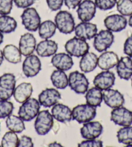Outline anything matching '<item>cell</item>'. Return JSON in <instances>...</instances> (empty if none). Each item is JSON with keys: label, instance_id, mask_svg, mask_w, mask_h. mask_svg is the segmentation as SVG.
I'll use <instances>...</instances> for the list:
<instances>
[{"label": "cell", "instance_id": "obj_15", "mask_svg": "<svg viewBox=\"0 0 132 147\" xmlns=\"http://www.w3.org/2000/svg\"><path fill=\"white\" fill-rule=\"evenodd\" d=\"M61 99V94L55 88H46L38 95L40 105L45 108H51Z\"/></svg>", "mask_w": 132, "mask_h": 147}, {"label": "cell", "instance_id": "obj_49", "mask_svg": "<svg viewBox=\"0 0 132 147\" xmlns=\"http://www.w3.org/2000/svg\"><path fill=\"white\" fill-rule=\"evenodd\" d=\"M131 86H132V77H131Z\"/></svg>", "mask_w": 132, "mask_h": 147}, {"label": "cell", "instance_id": "obj_36", "mask_svg": "<svg viewBox=\"0 0 132 147\" xmlns=\"http://www.w3.org/2000/svg\"><path fill=\"white\" fill-rule=\"evenodd\" d=\"M14 110V105L8 100L0 99V119H5L11 115Z\"/></svg>", "mask_w": 132, "mask_h": 147}, {"label": "cell", "instance_id": "obj_13", "mask_svg": "<svg viewBox=\"0 0 132 147\" xmlns=\"http://www.w3.org/2000/svg\"><path fill=\"white\" fill-rule=\"evenodd\" d=\"M96 7L92 0H84L78 6V18L81 22H90L95 17Z\"/></svg>", "mask_w": 132, "mask_h": 147}, {"label": "cell", "instance_id": "obj_26", "mask_svg": "<svg viewBox=\"0 0 132 147\" xmlns=\"http://www.w3.org/2000/svg\"><path fill=\"white\" fill-rule=\"evenodd\" d=\"M98 65V57L95 53L88 52L82 57L79 66L84 73H90L96 69Z\"/></svg>", "mask_w": 132, "mask_h": 147}, {"label": "cell", "instance_id": "obj_5", "mask_svg": "<svg viewBox=\"0 0 132 147\" xmlns=\"http://www.w3.org/2000/svg\"><path fill=\"white\" fill-rule=\"evenodd\" d=\"M65 49L69 55L80 58L89 52L90 45L86 40L75 36L65 43Z\"/></svg>", "mask_w": 132, "mask_h": 147}, {"label": "cell", "instance_id": "obj_31", "mask_svg": "<svg viewBox=\"0 0 132 147\" xmlns=\"http://www.w3.org/2000/svg\"><path fill=\"white\" fill-rule=\"evenodd\" d=\"M17 22L14 18L9 15L0 16V32L3 34H9L16 31Z\"/></svg>", "mask_w": 132, "mask_h": 147}, {"label": "cell", "instance_id": "obj_47", "mask_svg": "<svg viewBox=\"0 0 132 147\" xmlns=\"http://www.w3.org/2000/svg\"><path fill=\"white\" fill-rule=\"evenodd\" d=\"M3 39H4V36H3V34L2 32H0V45H1L2 43L3 42Z\"/></svg>", "mask_w": 132, "mask_h": 147}, {"label": "cell", "instance_id": "obj_44", "mask_svg": "<svg viewBox=\"0 0 132 147\" xmlns=\"http://www.w3.org/2000/svg\"><path fill=\"white\" fill-rule=\"evenodd\" d=\"M82 1V0H63L65 5L69 9H75Z\"/></svg>", "mask_w": 132, "mask_h": 147}, {"label": "cell", "instance_id": "obj_4", "mask_svg": "<svg viewBox=\"0 0 132 147\" xmlns=\"http://www.w3.org/2000/svg\"><path fill=\"white\" fill-rule=\"evenodd\" d=\"M22 25L30 32H36L41 24V18L36 9L29 7L25 9L21 15Z\"/></svg>", "mask_w": 132, "mask_h": 147}, {"label": "cell", "instance_id": "obj_9", "mask_svg": "<svg viewBox=\"0 0 132 147\" xmlns=\"http://www.w3.org/2000/svg\"><path fill=\"white\" fill-rule=\"evenodd\" d=\"M114 35L109 30H102L94 37L93 47L99 53L106 51L114 42Z\"/></svg>", "mask_w": 132, "mask_h": 147}, {"label": "cell", "instance_id": "obj_8", "mask_svg": "<svg viewBox=\"0 0 132 147\" xmlns=\"http://www.w3.org/2000/svg\"><path fill=\"white\" fill-rule=\"evenodd\" d=\"M16 83V77L12 73H5L0 76V99L9 100L11 98Z\"/></svg>", "mask_w": 132, "mask_h": 147}, {"label": "cell", "instance_id": "obj_6", "mask_svg": "<svg viewBox=\"0 0 132 147\" xmlns=\"http://www.w3.org/2000/svg\"><path fill=\"white\" fill-rule=\"evenodd\" d=\"M53 119L52 114L49 110L40 111L34 123V128L36 133L40 136H45L49 133L54 125Z\"/></svg>", "mask_w": 132, "mask_h": 147}, {"label": "cell", "instance_id": "obj_12", "mask_svg": "<svg viewBox=\"0 0 132 147\" xmlns=\"http://www.w3.org/2000/svg\"><path fill=\"white\" fill-rule=\"evenodd\" d=\"M104 24L106 29L112 32H119L125 29L128 25V20L121 14H115L106 18Z\"/></svg>", "mask_w": 132, "mask_h": 147}, {"label": "cell", "instance_id": "obj_42", "mask_svg": "<svg viewBox=\"0 0 132 147\" xmlns=\"http://www.w3.org/2000/svg\"><path fill=\"white\" fill-rule=\"evenodd\" d=\"M123 51L124 54L132 58V34L127 38L124 42Z\"/></svg>", "mask_w": 132, "mask_h": 147}, {"label": "cell", "instance_id": "obj_17", "mask_svg": "<svg viewBox=\"0 0 132 147\" xmlns=\"http://www.w3.org/2000/svg\"><path fill=\"white\" fill-rule=\"evenodd\" d=\"M103 131V126L98 121H90L84 124L80 129L81 136L85 139H97Z\"/></svg>", "mask_w": 132, "mask_h": 147}, {"label": "cell", "instance_id": "obj_33", "mask_svg": "<svg viewBox=\"0 0 132 147\" xmlns=\"http://www.w3.org/2000/svg\"><path fill=\"white\" fill-rule=\"evenodd\" d=\"M117 138L119 143L126 144L132 143V126H123L120 128L117 133Z\"/></svg>", "mask_w": 132, "mask_h": 147}, {"label": "cell", "instance_id": "obj_3", "mask_svg": "<svg viewBox=\"0 0 132 147\" xmlns=\"http://www.w3.org/2000/svg\"><path fill=\"white\" fill-rule=\"evenodd\" d=\"M40 104L34 98H30L22 103L18 111V115L25 122H29L36 117L40 112Z\"/></svg>", "mask_w": 132, "mask_h": 147}, {"label": "cell", "instance_id": "obj_38", "mask_svg": "<svg viewBox=\"0 0 132 147\" xmlns=\"http://www.w3.org/2000/svg\"><path fill=\"white\" fill-rule=\"evenodd\" d=\"M14 0H0V15H9L13 7Z\"/></svg>", "mask_w": 132, "mask_h": 147}, {"label": "cell", "instance_id": "obj_16", "mask_svg": "<svg viewBox=\"0 0 132 147\" xmlns=\"http://www.w3.org/2000/svg\"><path fill=\"white\" fill-rule=\"evenodd\" d=\"M115 75L109 70H104L96 76L93 80V84L101 90L110 89L115 84Z\"/></svg>", "mask_w": 132, "mask_h": 147}, {"label": "cell", "instance_id": "obj_45", "mask_svg": "<svg viewBox=\"0 0 132 147\" xmlns=\"http://www.w3.org/2000/svg\"><path fill=\"white\" fill-rule=\"evenodd\" d=\"M3 60H4V56H3V51H1V49H0V65L3 64Z\"/></svg>", "mask_w": 132, "mask_h": 147}, {"label": "cell", "instance_id": "obj_11", "mask_svg": "<svg viewBox=\"0 0 132 147\" xmlns=\"http://www.w3.org/2000/svg\"><path fill=\"white\" fill-rule=\"evenodd\" d=\"M111 121L119 126H131L132 125V112L123 106L114 108L111 112Z\"/></svg>", "mask_w": 132, "mask_h": 147}, {"label": "cell", "instance_id": "obj_39", "mask_svg": "<svg viewBox=\"0 0 132 147\" xmlns=\"http://www.w3.org/2000/svg\"><path fill=\"white\" fill-rule=\"evenodd\" d=\"M79 147H102L103 142L98 139H86L81 143H78Z\"/></svg>", "mask_w": 132, "mask_h": 147}, {"label": "cell", "instance_id": "obj_41", "mask_svg": "<svg viewBox=\"0 0 132 147\" xmlns=\"http://www.w3.org/2000/svg\"><path fill=\"white\" fill-rule=\"evenodd\" d=\"M36 0H14V3L18 8L27 9L35 3Z\"/></svg>", "mask_w": 132, "mask_h": 147}, {"label": "cell", "instance_id": "obj_23", "mask_svg": "<svg viewBox=\"0 0 132 147\" xmlns=\"http://www.w3.org/2000/svg\"><path fill=\"white\" fill-rule=\"evenodd\" d=\"M117 73L121 79L129 80L132 77V59L129 57H121L116 65Z\"/></svg>", "mask_w": 132, "mask_h": 147}, {"label": "cell", "instance_id": "obj_19", "mask_svg": "<svg viewBox=\"0 0 132 147\" xmlns=\"http://www.w3.org/2000/svg\"><path fill=\"white\" fill-rule=\"evenodd\" d=\"M103 100L106 105L114 109L123 106L125 102L124 96L117 90L108 89L103 93Z\"/></svg>", "mask_w": 132, "mask_h": 147}, {"label": "cell", "instance_id": "obj_21", "mask_svg": "<svg viewBox=\"0 0 132 147\" xmlns=\"http://www.w3.org/2000/svg\"><path fill=\"white\" fill-rule=\"evenodd\" d=\"M51 114L53 118L62 123H69L73 119L72 110L69 106L61 103H57L53 106Z\"/></svg>", "mask_w": 132, "mask_h": 147}, {"label": "cell", "instance_id": "obj_43", "mask_svg": "<svg viewBox=\"0 0 132 147\" xmlns=\"http://www.w3.org/2000/svg\"><path fill=\"white\" fill-rule=\"evenodd\" d=\"M34 144L32 141V139L30 137L27 136H23L19 139L18 147H33Z\"/></svg>", "mask_w": 132, "mask_h": 147}, {"label": "cell", "instance_id": "obj_22", "mask_svg": "<svg viewBox=\"0 0 132 147\" xmlns=\"http://www.w3.org/2000/svg\"><path fill=\"white\" fill-rule=\"evenodd\" d=\"M58 49V44L51 40L46 39L39 42L36 45V51L41 57H50L57 53Z\"/></svg>", "mask_w": 132, "mask_h": 147}, {"label": "cell", "instance_id": "obj_32", "mask_svg": "<svg viewBox=\"0 0 132 147\" xmlns=\"http://www.w3.org/2000/svg\"><path fill=\"white\" fill-rule=\"evenodd\" d=\"M6 126L10 131L16 134H20L25 130L24 121L19 116L11 115L7 117L6 119Z\"/></svg>", "mask_w": 132, "mask_h": 147}, {"label": "cell", "instance_id": "obj_10", "mask_svg": "<svg viewBox=\"0 0 132 147\" xmlns=\"http://www.w3.org/2000/svg\"><path fill=\"white\" fill-rule=\"evenodd\" d=\"M42 69V63L38 56L30 55L27 56L22 64V70L24 75L27 78L34 77Z\"/></svg>", "mask_w": 132, "mask_h": 147}, {"label": "cell", "instance_id": "obj_50", "mask_svg": "<svg viewBox=\"0 0 132 147\" xmlns=\"http://www.w3.org/2000/svg\"><path fill=\"white\" fill-rule=\"evenodd\" d=\"M0 126H1V125H0Z\"/></svg>", "mask_w": 132, "mask_h": 147}, {"label": "cell", "instance_id": "obj_34", "mask_svg": "<svg viewBox=\"0 0 132 147\" xmlns=\"http://www.w3.org/2000/svg\"><path fill=\"white\" fill-rule=\"evenodd\" d=\"M19 139L16 133L14 131H7L3 136L1 140V146L3 147H18Z\"/></svg>", "mask_w": 132, "mask_h": 147}, {"label": "cell", "instance_id": "obj_20", "mask_svg": "<svg viewBox=\"0 0 132 147\" xmlns=\"http://www.w3.org/2000/svg\"><path fill=\"white\" fill-rule=\"evenodd\" d=\"M51 64L57 69L67 71L70 70L74 65L71 56L68 53H56L53 56Z\"/></svg>", "mask_w": 132, "mask_h": 147}, {"label": "cell", "instance_id": "obj_2", "mask_svg": "<svg viewBox=\"0 0 132 147\" xmlns=\"http://www.w3.org/2000/svg\"><path fill=\"white\" fill-rule=\"evenodd\" d=\"M73 119L79 124H84L93 120L96 115V107L88 104L79 105L72 110Z\"/></svg>", "mask_w": 132, "mask_h": 147}, {"label": "cell", "instance_id": "obj_46", "mask_svg": "<svg viewBox=\"0 0 132 147\" xmlns=\"http://www.w3.org/2000/svg\"><path fill=\"white\" fill-rule=\"evenodd\" d=\"M49 146H62V145L61 144L57 143V142H54V143H50V144H49Z\"/></svg>", "mask_w": 132, "mask_h": 147}, {"label": "cell", "instance_id": "obj_35", "mask_svg": "<svg viewBox=\"0 0 132 147\" xmlns=\"http://www.w3.org/2000/svg\"><path fill=\"white\" fill-rule=\"evenodd\" d=\"M116 5L120 14L124 16L132 15V0H117Z\"/></svg>", "mask_w": 132, "mask_h": 147}, {"label": "cell", "instance_id": "obj_30", "mask_svg": "<svg viewBox=\"0 0 132 147\" xmlns=\"http://www.w3.org/2000/svg\"><path fill=\"white\" fill-rule=\"evenodd\" d=\"M57 29V28L54 22L51 20H46L40 24L38 30L40 37L44 40H46L54 36Z\"/></svg>", "mask_w": 132, "mask_h": 147}, {"label": "cell", "instance_id": "obj_18", "mask_svg": "<svg viewBox=\"0 0 132 147\" xmlns=\"http://www.w3.org/2000/svg\"><path fill=\"white\" fill-rule=\"evenodd\" d=\"M36 40L32 34L27 32L20 37L19 49L22 55L25 57L32 55L36 48Z\"/></svg>", "mask_w": 132, "mask_h": 147}, {"label": "cell", "instance_id": "obj_24", "mask_svg": "<svg viewBox=\"0 0 132 147\" xmlns=\"http://www.w3.org/2000/svg\"><path fill=\"white\" fill-rule=\"evenodd\" d=\"M119 61L118 55L113 51H104L98 58V66L102 70H110Z\"/></svg>", "mask_w": 132, "mask_h": 147}, {"label": "cell", "instance_id": "obj_7", "mask_svg": "<svg viewBox=\"0 0 132 147\" xmlns=\"http://www.w3.org/2000/svg\"><path fill=\"white\" fill-rule=\"evenodd\" d=\"M69 86L71 89L77 94H84L88 90L90 82L82 73L78 71L71 72L68 77Z\"/></svg>", "mask_w": 132, "mask_h": 147}, {"label": "cell", "instance_id": "obj_25", "mask_svg": "<svg viewBox=\"0 0 132 147\" xmlns=\"http://www.w3.org/2000/svg\"><path fill=\"white\" fill-rule=\"evenodd\" d=\"M32 92L33 88L31 84L23 82L15 88L13 96L17 102L22 104L30 98Z\"/></svg>", "mask_w": 132, "mask_h": 147}, {"label": "cell", "instance_id": "obj_14", "mask_svg": "<svg viewBox=\"0 0 132 147\" xmlns=\"http://www.w3.org/2000/svg\"><path fill=\"white\" fill-rule=\"evenodd\" d=\"M76 36L81 39L89 40L96 36L98 32V28L96 24L90 22H81L75 28Z\"/></svg>", "mask_w": 132, "mask_h": 147}, {"label": "cell", "instance_id": "obj_27", "mask_svg": "<svg viewBox=\"0 0 132 147\" xmlns=\"http://www.w3.org/2000/svg\"><path fill=\"white\" fill-rule=\"evenodd\" d=\"M3 53L4 58L7 62L12 64H18L22 61V55L19 48L12 44L7 45L3 48Z\"/></svg>", "mask_w": 132, "mask_h": 147}, {"label": "cell", "instance_id": "obj_1", "mask_svg": "<svg viewBox=\"0 0 132 147\" xmlns=\"http://www.w3.org/2000/svg\"><path fill=\"white\" fill-rule=\"evenodd\" d=\"M55 23L61 33L69 34L75 31V22L73 15L69 12L60 11L56 14Z\"/></svg>", "mask_w": 132, "mask_h": 147}, {"label": "cell", "instance_id": "obj_40", "mask_svg": "<svg viewBox=\"0 0 132 147\" xmlns=\"http://www.w3.org/2000/svg\"><path fill=\"white\" fill-rule=\"evenodd\" d=\"M46 2L51 11H57L62 7L63 0H46Z\"/></svg>", "mask_w": 132, "mask_h": 147}, {"label": "cell", "instance_id": "obj_37", "mask_svg": "<svg viewBox=\"0 0 132 147\" xmlns=\"http://www.w3.org/2000/svg\"><path fill=\"white\" fill-rule=\"evenodd\" d=\"M117 0H95L96 8L101 11H108L112 9L116 5Z\"/></svg>", "mask_w": 132, "mask_h": 147}, {"label": "cell", "instance_id": "obj_29", "mask_svg": "<svg viewBox=\"0 0 132 147\" xmlns=\"http://www.w3.org/2000/svg\"><path fill=\"white\" fill-rule=\"evenodd\" d=\"M51 80L53 85L57 89H65L69 86V80L67 76L62 70H55L51 75Z\"/></svg>", "mask_w": 132, "mask_h": 147}, {"label": "cell", "instance_id": "obj_48", "mask_svg": "<svg viewBox=\"0 0 132 147\" xmlns=\"http://www.w3.org/2000/svg\"><path fill=\"white\" fill-rule=\"evenodd\" d=\"M128 25L131 27H132V15H131V16H129V18L128 20Z\"/></svg>", "mask_w": 132, "mask_h": 147}, {"label": "cell", "instance_id": "obj_28", "mask_svg": "<svg viewBox=\"0 0 132 147\" xmlns=\"http://www.w3.org/2000/svg\"><path fill=\"white\" fill-rule=\"evenodd\" d=\"M86 93V100L87 104L94 107L100 106L103 100L102 90L95 86L88 90Z\"/></svg>", "mask_w": 132, "mask_h": 147}]
</instances>
